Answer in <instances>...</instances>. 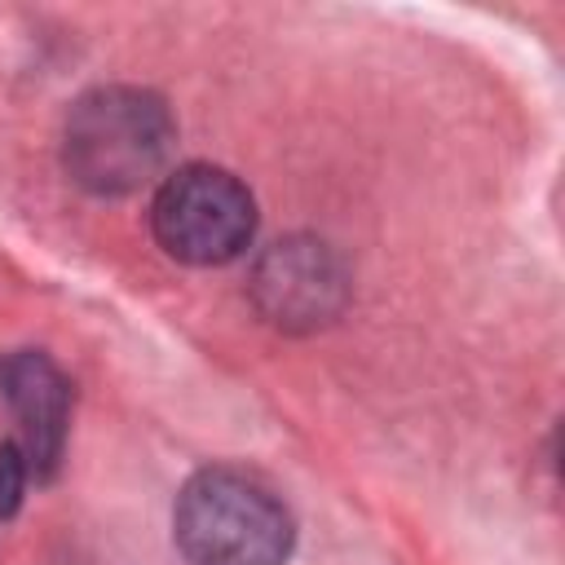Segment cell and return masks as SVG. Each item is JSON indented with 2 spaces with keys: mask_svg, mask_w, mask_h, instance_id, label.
<instances>
[{
  "mask_svg": "<svg viewBox=\"0 0 565 565\" xmlns=\"http://www.w3.org/2000/svg\"><path fill=\"white\" fill-rule=\"evenodd\" d=\"M172 534L190 565H282L296 539L282 499L234 468H203L185 481Z\"/></svg>",
  "mask_w": 565,
  "mask_h": 565,
  "instance_id": "obj_2",
  "label": "cell"
},
{
  "mask_svg": "<svg viewBox=\"0 0 565 565\" xmlns=\"http://www.w3.org/2000/svg\"><path fill=\"white\" fill-rule=\"evenodd\" d=\"M256 305L269 322L287 331H313L344 309V269L318 238L274 243L252 278Z\"/></svg>",
  "mask_w": 565,
  "mask_h": 565,
  "instance_id": "obj_4",
  "label": "cell"
},
{
  "mask_svg": "<svg viewBox=\"0 0 565 565\" xmlns=\"http://www.w3.org/2000/svg\"><path fill=\"white\" fill-rule=\"evenodd\" d=\"M0 397L18 424V446L31 463L35 477H53L62 446H66V424H71V384L66 375L40 353V349H18L0 358Z\"/></svg>",
  "mask_w": 565,
  "mask_h": 565,
  "instance_id": "obj_5",
  "label": "cell"
},
{
  "mask_svg": "<svg viewBox=\"0 0 565 565\" xmlns=\"http://www.w3.org/2000/svg\"><path fill=\"white\" fill-rule=\"evenodd\" d=\"M26 481H31V463L22 455V446L9 437L0 441V516H13L22 494H26Z\"/></svg>",
  "mask_w": 565,
  "mask_h": 565,
  "instance_id": "obj_6",
  "label": "cell"
},
{
  "mask_svg": "<svg viewBox=\"0 0 565 565\" xmlns=\"http://www.w3.org/2000/svg\"><path fill=\"white\" fill-rule=\"evenodd\" d=\"M172 137V115L154 93L115 84L93 88L71 106L62 154L75 185H84L88 194L119 199L163 172Z\"/></svg>",
  "mask_w": 565,
  "mask_h": 565,
  "instance_id": "obj_1",
  "label": "cell"
},
{
  "mask_svg": "<svg viewBox=\"0 0 565 565\" xmlns=\"http://www.w3.org/2000/svg\"><path fill=\"white\" fill-rule=\"evenodd\" d=\"M150 225L168 256L185 265H230L256 234V199L234 172L185 163L159 181Z\"/></svg>",
  "mask_w": 565,
  "mask_h": 565,
  "instance_id": "obj_3",
  "label": "cell"
}]
</instances>
